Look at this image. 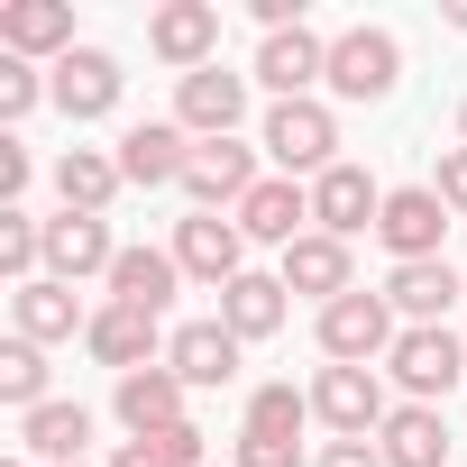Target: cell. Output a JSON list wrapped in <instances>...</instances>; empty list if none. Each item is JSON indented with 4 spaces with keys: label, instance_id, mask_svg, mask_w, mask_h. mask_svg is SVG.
I'll return each instance as SVG.
<instances>
[{
    "label": "cell",
    "instance_id": "3",
    "mask_svg": "<svg viewBox=\"0 0 467 467\" xmlns=\"http://www.w3.org/2000/svg\"><path fill=\"white\" fill-rule=\"evenodd\" d=\"M403 83V37L394 28H339L330 37V101H385Z\"/></svg>",
    "mask_w": 467,
    "mask_h": 467
},
{
    "label": "cell",
    "instance_id": "7",
    "mask_svg": "<svg viewBox=\"0 0 467 467\" xmlns=\"http://www.w3.org/2000/svg\"><path fill=\"white\" fill-rule=\"evenodd\" d=\"M147 56L174 65V83L220 65V0H165V10H147Z\"/></svg>",
    "mask_w": 467,
    "mask_h": 467
},
{
    "label": "cell",
    "instance_id": "32",
    "mask_svg": "<svg viewBox=\"0 0 467 467\" xmlns=\"http://www.w3.org/2000/svg\"><path fill=\"white\" fill-rule=\"evenodd\" d=\"M37 101H56V83H47L37 65H19V56H0V129H19Z\"/></svg>",
    "mask_w": 467,
    "mask_h": 467
},
{
    "label": "cell",
    "instance_id": "40",
    "mask_svg": "<svg viewBox=\"0 0 467 467\" xmlns=\"http://www.w3.org/2000/svg\"><path fill=\"white\" fill-rule=\"evenodd\" d=\"M458 147H467V101H458Z\"/></svg>",
    "mask_w": 467,
    "mask_h": 467
},
{
    "label": "cell",
    "instance_id": "12",
    "mask_svg": "<svg viewBox=\"0 0 467 467\" xmlns=\"http://www.w3.org/2000/svg\"><path fill=\"white\" fill-rule=\"evenodd\" d=\"M248 83H257V74L202 65V74H183V83H174V119H183L192 138H239V119H248Z\"/></svg>",
    "mask_w": 467,
    "mask_h": 467
},
{
    "label": "cell",
    "instance_id": "2",
    "mask_svg": "<svg viewBox=\"0 0 467 467\" xmlns=\"http://www.w3.org/2000/svg\"><path fill=\"white\" fill-rule=\"evenodd\" d=\"M312 339H321V358L330 367H376V358H394V339H403V321H394V303L385 294H339L321 321H312Z\"/></svg>",
    "mask_w": 467,
    "mask_h": 467
},
{
    "label": "cell",
    "instance_id": "11",
    "mask_svg": "<svg viewBox=\"0 0 467 467\" xmlns=\"http://www.w3.org/2000/svg\"><path fill=\"white\" fill-rule=\"evenodd\" d=\"M192 147H202V138H192L183 119H129L110 156H119V174H129L138 192H156V183H183V165H192Z\"/></svg>",
    "mask_w": 467,
    "mask_h": 467
},
{
    "label": "cell",
    "instance_id": "20",
    "mask_svg": "<svg viewBox=\"0 0 467 467\" xmlns=\"http://www.w3.org/2000/svg\"><path fill=\"white\" fill-rule=\"evenodd\" d=\"M257 83L275 92V101H312V83H330V37L303 19V28H285V37H266L257 47Z\"/></svg>",
    "mask_w": 467,
    "mask_h": 467
},
{
    "label": "cell",
    "instance_id": "1",
    "mask_svg": "<svg viewBox=\"0 0 467 467\" xmlns=\"http://www.w3.org/2000/svg\"><path fill=\"white\" fill-rule=\"evenodd\" d=\"M257 147L275 156V174H294V183H321L330 165H339V110L312 92V101H275L266 110V129H257Z\"/></svg>",
    "mask_w": 467,
    "mask_h": 467
},
{
    "label": "cell",
    "instance_id": "26",
    "mask_svg": "<svg viewBox=\"0 0 467 467\" xmlns=\"http://www.w3.org/2000/svg\"><path fill=\"white\" fill-rule=\"evenodd\" d=\"M285 312H294V294H285V275H257V266H248L239 285H220V321L239 330L248 348H257V339H275V330H285Z\"/></svg>",
    "mask_w": 467,
    "mask_h": 467
},
{
    "label": "cell",
    "instance_id": "9",
    "mask_svg": "<svg viewBox=\"0 0 467 467\" xmlns=\"http://www.w3.org/2000/svg\"><path fill=\"white\" fill-rule=\"evenodd\" d=\"M0 56L56 74L74 56V0H0Z\"/></svg>",
    "mask_w": 467,
    "mask_h": 467
},
{
    "label": "cell",
    "instance_id": "24",
    "mask_svg": "<svg viewBox=\"0 0 467 467\" xmlns=\"http://www.w3.org/2000/svg\"><path fill=\"white\" fill-rule=\"evenodd\" d=\"M129 192V174H119V156L110 147H65L56 156V202L65 211H83V220H110V202Z\"/></svg>",
    "mask_w": 467,
    "mask_h": 467
},
{
    "label": "cell",
    "instance_id": "5",
    "mask_svg": "<svg viewBox=\"0 0 467 467\" xmlns=\"http://www.w3.org/2000/svg\"><path fill=\"white\" fill-rule=\"evenodd\" d=\"M165 248H174V266H183L192 285H211V294L248 275V229L229 220V211H192V220H174Z\"/></svg>",
    "mask_w": 467,
    "mask_h": 467
},
{
    "label": "cell",
    "instance_id": "17",
    "mask_svg": "<svg viewBox=\"0 0 467 467\" xmlns=\"http://www.w3.org/2000/svg\"><path fill=\"white\" fill-rule=\"evenodd\" d=\"M239 229H248V248H294V239H312V183H294V174H266L248 202H239Z\"/></svg>",
    "mask_w": 467,
    "mask_h": 467
},
{
    "label": "cell",
    "instance_id": "39",
    "mask_svg": "<svg viewBox=\"0 0 467 467\" xmlns=\"http://www.w3.org/2000/svg\"><path fill=\"white\" fill-rule=\"evenodd\" d=\"M449 28H458V37H467V0H449Z\"/></svg>",
    "mask_w": 467,
    "mask_h": 467
},
{
    "label": "cell",
    "instance_id": "38",
    "mask_svg": "<svg viewBox=\"0 0 467 467\" xmlns=\"http://www.w3.org/2000/svg\"><path fill=\"white\" fill-rule=\"evenodd\" d=\"M110 467H156V458H147V449H138V440H129V449H119V458H110Z\"/></svg>",
    "mask_w": 467,
    "mask_h": 467
},
{
    "label": "cell",
    "instance_id": "37",
    "mask_svg": "<svg viewBox=\"0 0 467 467\" xmlns=\"http://www.w3.org/2000/svg\"><path fill=\"white\" fill-rule=\"evenodd\" d=\"M312 467H385V449H376V440H330Z\"/></svg>",
    "mask_w": 467,
    "mask_h": 467
},
{
    "label": "cell",
    "instance_id": "35",
    "mask_svg": "<svg viewBox=\"0 0 467 467\" xmlns=\"http://www.w3.org/2000/svg\"><path fill=\"white\" fill-rule=\"evenodd\" d=\"M28 174H37V165H28V147H19V138H0V211H28V202H19V192H28Z\"/></svg>",
    "mask_w": 467,
    "mask_h": 467
},
{
    "label": "cell",
    "instance_id": "22",
    "mask_svg": "<svg viewBox=\"0 0 467 467\" xmlns=\"http://www.w3.org/2000/svg\"><path fill=\"white\" fill-rule=\"evenodd\" d=\"M74 330H92V312L74 303V285H56V275H37V285H10V339H28V348H56V339H74Z\"/></svg>",
    "mask_w": 467,
    "mask_h": 467
},
{
    "label": "cell",
    "instance_id": "23",
    "mask_svg": "<svg viewBox=\"0 0 467 467\" xmlns=\"http://www.w3.org/2000/svg\"><path fill=\"white\" fill-rule=\"evenodd\" d=\"M183 376L174 367H138V376H119V394H110V412L129 421V440H156V431H174V421H192L183 412Z\"/></svg>",
    "mask_w": 467,
    "mask_h": 467
},
{
    "label": "cell",
    "instance_id": "15",
    "mask_svg": "<svg viewBox=\"0 0 467 467\" xmlns=\"http://www.w3.org/2000/svg\"><path fill=\"white\" fill-rule=\"evenodd\" d=\"M385 303H394V321H403V330H440V321H449V303H467V266H449V257L394 266V275H385Z\"/></svg>",
    "mask_w": 467,
    "mask_h": 467
},
{
    "label": "cell",
    "instance_id": "6",
    "mask_svg": "<svg viewBox=\"0 0 467 467\" xmlns=\"http://www.w3.org/2000/svg\"><path fill=\"white\" fill-rule=\"evenodd\" d=\"M385 376L376 367H321L312 376V421H330V440H376L385 431Z\"/></svg>",
    "mask_w": 467,
    "mask_h": 467
},
{
    "label": "cell",
    "instance_id": "28",
    "mask_svg": "<svg viewBox=\"0 0 467 467\" xmlns=\"http://www.w3.org/2000/svg\"><path fill=\"white\" fill-rule=\"evenodd\" d=\"M83 440H92L83 403H37L19 421V458H37V467H83Z\"/></svg>",
    "mask_w": 467,
    "mask_h": 467
},
{
    "label": "cell",
    "instance_id": "10",
    "mask_svg": "<svg viewBox=\"0 0 467 467\" xmlns=\"http://www.w3.org/2000/svg\"><path fill=\"white\" fill-rule=\"evenodd\" d=\"M47 83H56V110H65L74 129L110 119V110H119V92H129V74H119V56H110V47H74Z\"/></svg>",
    "mask_w": 467,
    "mask_h": 467
},
{
    "label": "cell",
    "instance_id": "33",
    "mask_svg": "<svg viewBox=\"0 0 467 467\" xmlns=\"http://www.w3.org/2000/svg\"><path fill=\"white\" fill-rule=\"evenodd\" d=\"M156 467H211V431L202 421H174V431H156V440H138Z\"/></svg>",
    "mask_w": 467,
    "mask_h": 467
},
{
    "label": "cell",
    "instance_id": "18",
    "mask_svg": "<svg viewBox=\"0 0 467 467\" xmlns=\"http://www.w3.org/2000/svg\"><path fill=\"white\" fill-rule=\"evenodd\" d=\"M110 266H119V239H110V220H83V211H56L47 220V275L56 285H110Z\"/></svg>",
    "mask_w": 467,
    "mask_h": 467
},
{
    "label": "cell",
    "instance_id": "36",
    "mask_svg": "<svg viewBox=\"0 0 467 467\" xmlns=\"http://www.w3.org/2000/svg\"><path fill=\"white\" fill-rule=\"evenodd\" d=\"M431 192L449 202V220H467V147H449V156H440V174H431Z\"/></svg>",
    "mask_w": 467,
    "mask_h": 467
},
{
    "label": "cell",
    "instance_id": "16",
    "mask_svg": "<svg viewBox=\"0 0 467 467\" xmlns=\"http://www.w3.org/2000/svg\"><path fill=\"white\" fill-rule=\"evenodd\" d=\"M165 339H174V330H156V312H129V303H101V312H92V330H83V348H92L110 376L165 367Z\"/></svg>",
    "mask_w": 467,
    "mask_h": 467
},
{
    "label": "cell",
    "instance_id": "19",
    "mask_svg": "<svg viewBox=\"0 0 467 467\" xmlns=\"http://www.w3.org/2000/svg\"><path fill=\"white\" fill-rule=\"evenodd\" d=\"M385 220V183L367 174V165H330L321 183H312V229H330V239H358V229H376Z\"/></svg>",
    "mask_w": 467,
    "mask_h": 467
},
{
    "label": "cell",
    "instance_id": "30",
    "mask_svg": "<svg viewBox=\"0 0 467 467\" xmlns=\"http://www.w3.org/2000/svg\"><path fill=\"white\" fill-rule=\"evenodd\" d=\"M0 275H10V285L47 275V220L37 211H0Z\"/></svg>",
    "mask_w": 467,
    "mask_h": 467
},
{
    "label": "cell",
    "instance_id": "8",
    "mask_svg": "<svg viewBox=\"0 0 467 467\" xmlns=\"http://www.w3.org/2000/svg\"><path fill=\"white\" fill-rule=\"evenodd\" d=\"M257 183H266V174H257V147H239V138H202L192 165H183L192 211H229V220H239V202H248Z\"/></svg>",
    "mask_w": 467,
    "mask_h": 467
},
{
    "label": "cell",
    "instance_id": "25",
    "mask_svg": "<svg viewBox=\"0 0 467 467\" xmlns=\"http://www.w3.org/2000/svg\"><path fill=\"white\" fill-rule=\"evenodd\" d=\"M376 449H385V467H449V412L440 403H394Z\"/></svg>",
    "mask_w": 467,
    "mask_h": 467
},
{
    "label": "cell",
    "instance_id": "4",
    "mask_svg": "<svg viewBox=\"0 0 467 467\" xmlns=\"http://www.w3.org/2000/svg\"><path fill=\"white\" fill-rule=\"evenodd\" d=\"M385 376L403 385V403H440V394L467 385V339H458L449 321H440V330H403L394 358H385Z\"/></svg>",
    "mask_w": 467,
    "mask_h": 467
},
{
    "label": "cell",
    "instance_id": "34",
    "mask_svg": "<svg viewBox=\"0 0 467 467\" xmlns=\"http://www.w3.org/2000/svg\"><path fill=\"white\" fill-rule=\"evenodd\" d=\"M229 467H312V458H303V440H266V431H239Z\"/></svg>",
    "mask_w": 467,
    "mask_h": 467
},
{
    "label": "cell",
    "instance_id": "13",
    "mask_svg": "<svg viewBox=\"0 0 467 467\" xmlns=\"http://www.w3.org/2000/svg\"><path fill=\"white\" fill-rule=\"evenodd\" d=\"M440 229H449V202H440L431 183H394V192H385L376 239H385V257H394V266H421V257H440Z\"/></svg>",
    "mask_w": 467,
    "mask_h": 467
},
{
    "label": "cell",
    "instance_id": "27",
    "mask_svg": "<svg viewBox=\"0 0 467 467\" xmlns=\"http://www.w3.org/2000/svg\"><path fill=\"white\" fill-rule=\"evenodd\" d=\"M174 285H183L174 248H119V266H110V303H129V312H156V321H165Z\"/></svg>",
    "mask_w": 467,
    "mask_h": 467
},
{
    "label": "cell",
    "instance_id": "21",
    "mask_svg": "<svg viewBox=\"0 0 467 467\" xmlns=\"http://www.w3.org/2000/svg\"><path fill=\"white\" fill-rule=\"evenodd\" d=\"M275 275H285V294H312L321 312H330L339 294H358V257H348V239H330V229H312V239H294Z\"/></svg>",
    "mask_w": 467,
    "mask_h": 467
},
{
    "label": "cell",
    "instance_id": "14",
    "mask_svg": "<svg viewBox=\"0 0 467 467\" xmlns=\"http://www.w3.org/2000/svg\"><path fill=\"white\" fill-rule=\"evenodd\" d=\"M239 358H248V339L229 330L220 312H211V321H183V330L165 339V367H174V376H183L192 394H220L229 376H239Z\"/></svg>",
    "mask_w": 467,
    "mask_h": 467
},
{
    "label": "cell",
    "instance_id": "31",
    "mask_svg": "<svg viewBox=\"0 0 467 467\" xmlns=\"http://www.w3.org/2000/svg\"><path fill=\"white\" fill-rule=\"evenodd\" d=\"M0 403H10L19 421H28L37 403H56V394H47V348H28V339L0 348Z\"/></svg>",
    "mask_w": 467,
    "mask_h": 467
},
{
    "label": "cell",
    "instance_id": "29",
    "mask_svg": "<svg viewBox=\"0 0 467 467\" xmlns=\"http://www.w3.org/2000/svg\"><path fill=\"white\" fill-rule=\"evenodd\" d=\"M303 421H312V385H285V376H275V385H257V394H248V421H239V431L303 440Z\"/></svg>",
    "mask_w": 467,
    "mask_h": 467
}]
</instances>
